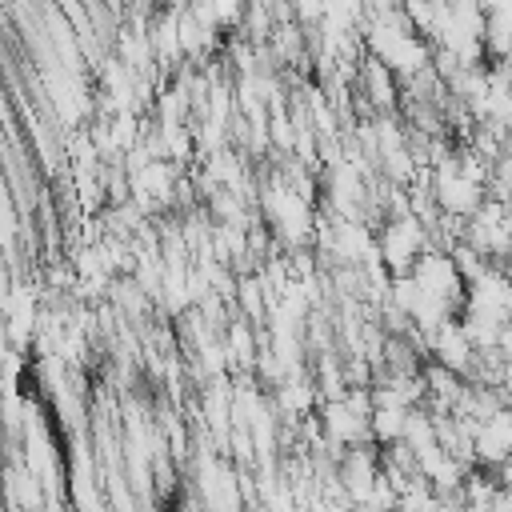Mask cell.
I'll return each mask as SVG.
<instances>
[{
    "label": "cell",
    "instance_id": "cell-1",
    "mask_svg": "<svg viewBox=\"0 0 512 512\" xmlns=\"http://www.w3.org/2000/svg\"><path fill=\"white\" fill-rule=\"evenodd\" d=\"M260 208H264V216H268L272 232L280 236V244L296 248V244L312 240V232H316V228H312V224H316V216H312L308 200H304L300 192H292L284 180H272V184L264 188Z\"/></svg>",
    "mask_w": 512,
    "mask_h": 512
},
{
    "label": "cell",
    "instance_id": "cell-2",
    "mask_svg": "<svg viewBox=\"0 0 512 512\" xmlns=\"http://www.w3.org/2000/svg\"><path fill=\"white\" fill-rule=\"evenodd\" d=\"M428 252V228L408 212V216H396V220H384V232H380V260L392 268V280L396 276H412L420 256Z\"/></svg>",
    "mask_w": 512,
    "mask_h": 512
},
{
    "label": "cell",
    "instance_id": "cell-3",
    "mask_svg": "<svg viewBox=\"0 0 512 512\" xmlns=\"http://www.w3.org/2000/svg\"><path fill=\"white\" fill-rule=\"evenodd\" d=\"M428 352H436V364H444L448 372H456V376H464V380H468L472 368H476V348L468 344L460 320L440 324V328L428 336Z\"/></svg>",
    "mask_w": 512,
    "mask_h": 512
},
{
    "label": "cell",
    "instance_id": "cell-4",
    "mask_svg": "<svg viewBox=\"0 0 512 512\" xmlns=\"http://www.w3.org/2000/svg\"><path fill=\"white\" fill-rule=\"evenodd\" d=\"M472 444H476V464L480 468H504L512 460V408H504L488 424H480L472 432Z\"/></svg>",
    "mask_w": 512,
    "mask_h": 512
},
{
    "label": "cell",
    "instance_id": "cell-5",
    "mask_svg": "<svg viewBox=\"0 0 512 512\" xmlns=\"http://www.w3.org/2000/svg\"><path fill=\"white\" fill-rule=\"evenodd\" d=\"M360 92L368 96V104L376 108V112H392L396 108V72L384 64V60H376V56H364L360 60Z\"/></svg>",
    "mask_w": 512,
    "mask_h": 512
},
{
    "label": "cell",
    "instance_id": "cell-6",
    "mask_svg": "<svg viewBox=\"0 0 512 512\" xmlns=\"http://www.w3.org/2000/svg\"><path fill=\"white\" fill-rule=\"evenodd\" d=\"M404 428H408V412L404 408H376L372 412V440H380L384 448L388 444H400L404 440Z\"/></svg>",
    "mask_w": 512,
    "mask_h": 512
},
{
    "label": "cell",
    "instance_id": "cell-7",
    "mask_svg": "<svg viewBox=\"0 0 512 512\" xmlns=\"http://www.w3.org/2000/svg\"><path fill=\"white\" fill-rule=\"evenodd\" d=\"M236 296H240L244 316H252V320H260V316H264V276H260V272H256V276H240Z\"/></svg>",
    "mask_w": 512,
    "mask_h": 512
}]
</instances>
